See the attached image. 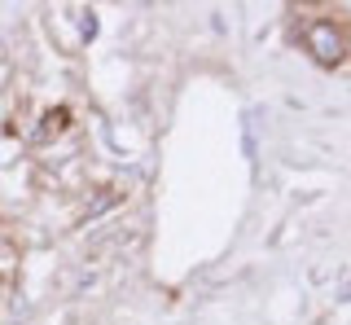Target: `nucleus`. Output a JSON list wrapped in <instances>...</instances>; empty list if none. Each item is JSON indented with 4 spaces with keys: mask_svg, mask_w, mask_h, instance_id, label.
<instances>
[{
    "mask_svg": "<svg viewBox=\"0 0 351 325\" xmlns=\"http://www.w3.org/2000/svg\"><path fill=\"white\" fill-rule=\"evenodd\" d=\"M307 49H312V58L321 62V67H338V62L347 58V40L338 23H329V18H316L312 27H307Z\"/></svg>",
    "mask_w": 351,
    "mask_h": 325,
    "instance_id": "obj_1",
    "label": "nucleus"
}]
</instances>
